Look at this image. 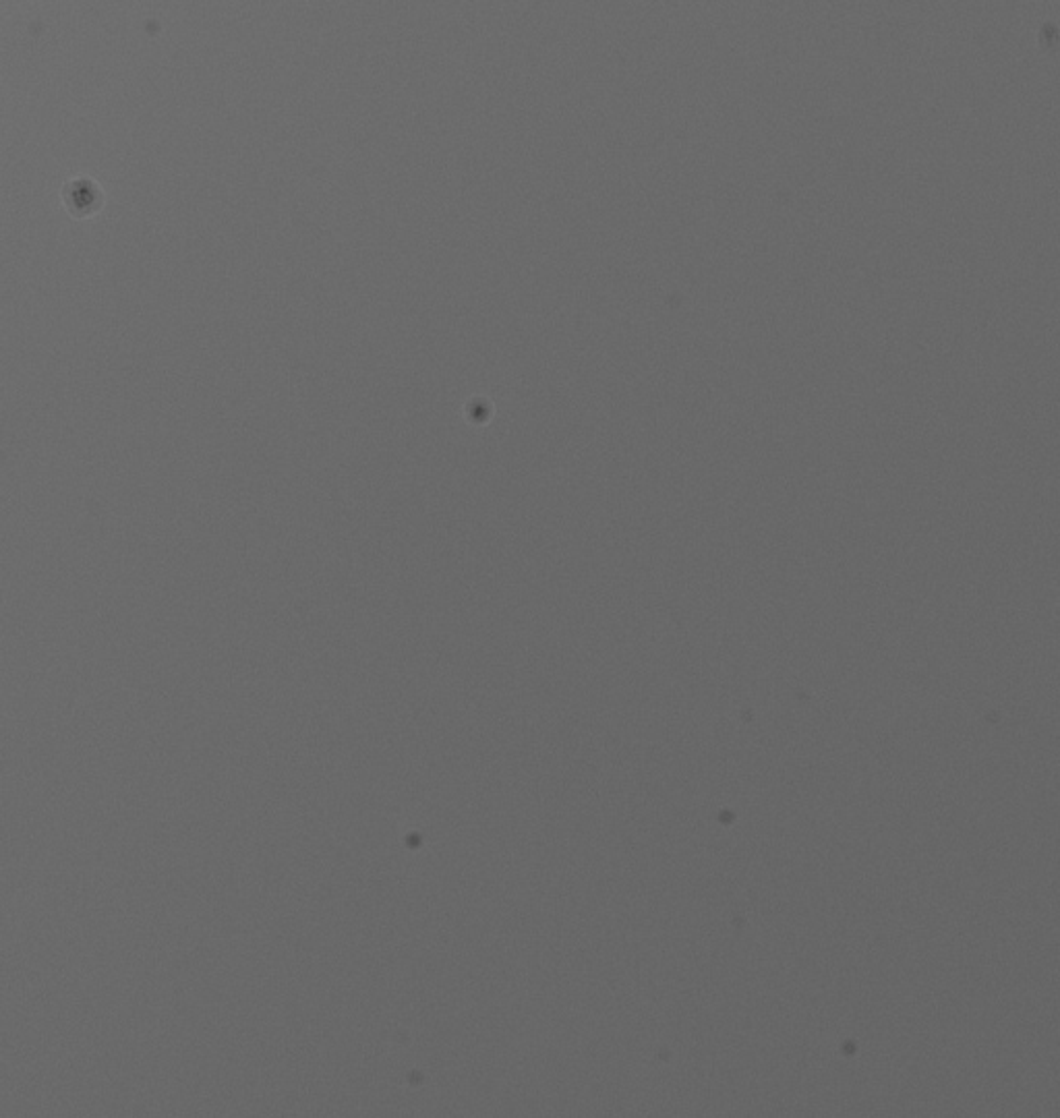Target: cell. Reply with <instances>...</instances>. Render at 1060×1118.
<instances>
[{
    "instance_id": "cell-1",
    "label": "cell",
    "mask_w": 1060,
    "mask_h": 1118,
    "mask_svg": "<svg viewBox=\"0 0 1060 1118\" xmlns=\"http://www.w3.org/2000/svg\"><path fill=\"white\" fill-rule=\"evenodd\" d=\"M63 201L75 216H90L102 203V191L90 176H73L63 187Z\"/></svg>"
}]
</instances>
